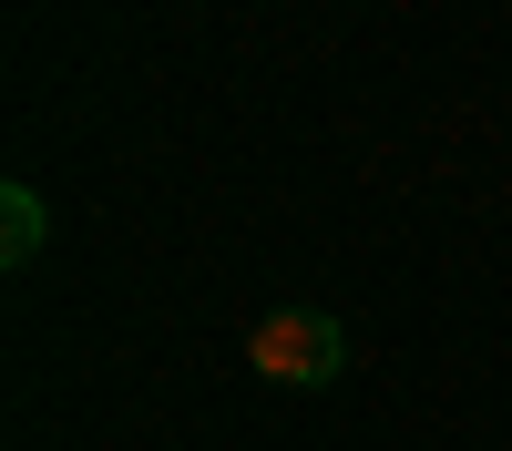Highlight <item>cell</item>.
Masks as SVG:
<instances>
[{
  "mask_svg": "<svg viewBox=\"0 0 512 451\" xmlns=\"http://www.w3.org/2000/svg\"><path fill=\"white\" fill-rule=\"evenodd\" d=\"M256 380H277V390H328L338 369H349V328H338L328 308H277V318H256Z\"/></svg>",
  "mask_w": 512,
  "mask_h": 451,
  "instance_id": "1",
  "label": "cell"
},
{
  "mask_svg": "<svg viewBox=\"0 0 512 451\" xmlns=\"http://www.w3.org/2000/svg\"><path fill=\"white\" fill-rule=\"evenodd\" d=\"M41 236H52V205H41L31 185H0V267H31Z\"/></svg>",
  "mask_w": 512,
  "mask_h": 451,
  "instance_id": "2",
  "label": "cell"
}]
</instances>
